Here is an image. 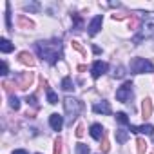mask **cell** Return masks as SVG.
Masks as SVG:
<instances>
[{
	"instance_id": "cell-2",
	"label": "cell",
	"mask_w": 154,
	"mask_h": 154,
	"mask_svg": "<svg viewBox=\"0 0 154 154\" xmlns=\"http://www.w3.org/2000/svg\"><path fill=\"white\" fill-rule=\"evenodd\" d=\"M63 107H65V114L69 118V123H72L76 120V116L80 114V109H82V102H78L76 98H71L67 96L63 100Z\"/></svg>"
},
{
	"instance_id": "cell-7",
	"label": "cell",
	"mask_w": 154,
	"mask_h": 154,
	"mask_svg": "<svg viewBox=\"0 0 154 154\" xmlns=\"http://www.w3.org/2000/svg\"><path fill=\"white\" fill-rule=\"evenodd\" d=\"M107 63L105 62H102V60H98V62H94L93 63V69H91V72H93V78H100V76L103 74V72H107Z\"/></svg>"
},
{
	"instance_id": "cell-34",
	"label": "cell",
	"mask_w": 154,
	"mask_h": 154,
	"mask_svg": "<svg viewBox=\"0 0 154 154\" xmlns=\"http://www.w3.org/2000/svg\"><path fill=\"white\" fill-rule=\"evenodd\" d=\"M85 69H87V67H85V65H78V71H80V72H84V71H85Z\"/></svg>"
},
{
	"instance_id": "cell-17",
	"label": "cell",
	"mask_w": 154,
	"mask_h": 154,
	"mask_svg": "<svg viewBox=\"0 0 154 154\" xmlns=\"http://www.w3.org/2000/svg\"><path fill=\"white\" fill-rule=\"evenodd\" d=\"M74 154H91V152H89V147H87L85 143H76Z\"/></svg>"
},
{
	"instance_id": "cell-10",
	"label": "cell",
	"mask_w": 154,
	"mask_h": 154,
	"mask_svg": "<svg viewBox=\"0 0 154 154\" xmlns=\"http://www.w3.org/2000/svg\"><path fill=\"white\" fill-rule=\"evenodd\" d=\"M93 111L98 114H111V105H109V102H98L93 105Z\"/></svg>"
},
{
	"instance_id": "cell-16",
	"label": "cell",
	"mask_w": 154,
	"mask_h": 154,
	"mask_svg": "<svg viewBox=\"0 0 154 154\" xmlns=\"http://www.w3.org/2000/svg\"><path fill=\"white\" fill-rule=\"evenodd\" d=\"M0 49H2V53H11V51L15 49V45H13L9 40L2 38V40H0Z\"/></svg>"
},
{
	"instance_id": "cell-24",
	"label": "cell",
	"mask_w": 154,
	"mask_h": 154,
	"mask_svg": "<svg viewBox=\"0 0 154 154\" xmlns=\"http://www.w3.org/2000/svg\"><path fill=\"white\" fill-rule=\"evenodd\" d=\"M9 105H11V109L18 111V109H20V102H18V98H17V96H11V100H9Z\"/></svg>"
},
{
	"instance_id": "cell-21",
	"label": "cell",
	"mask_w": 154,
	"mask_h": 154,
	"mask_svg": "<svg viewBox=\"0 0 154 154\" xmlns=\"http://www.w3.org/2000/svg\"><path fill=\"white\" fill-rule=\"evenodd\" d=\"M45 91H47V102H49V103H53V105H54V103H58V96H56V93H53L51 89H45Z\"/></svg>"
},
{
	"instance_id": "cell-32",
	"label": "cell",
	"mask_w": 154,
	"mask_h": 154,
	"mask_svg": "<svg viewBox=\"0 0 154 154\" xmlns=\"http://www.w3.org/2000/svg\"><path fill=\"white\" fill-rule=\"evenodd\" d=\"M2 74H8V63L2 62Z\"/></svg>"
},
{
	"instance_id": "cell-5",
	"label": "cell",
	"mask_w": 154,
	"mask_h": 154,
	"mask_svg": "<svg viewBox=\"0 0 154 154\" xmlns=\"http://www.w3.org/2000/svg\"><path fill=\"white\" fill-rule=\"evenodd\" d=\"M33 84V72H20L17 76V87L18 89H27Z\"/></svg>"
},
{
	"instance_id": "cell-29",
	"label": "cell",
	"mask_w": 154,
	"mask_h": 154,
	"mask_svg": "<svg viewBox=\"0 0 154 154\" xmlns=\"http://www.w3.org/2000/svg\"><path fill=\"white\" fill-rule=\"evenodd\" d=\"M72 47H74L76 51H80V53H84V47L80 45V42H76V40H72Z\"/></svg>"
},
{
	"instance_id": "cell-18",
	"label": "cell",
	"mask_w": 154,
	"mask_h": 154,
	"mask_svg": "<svg viewBox=\"0 0 154 154\" xmlns=\"http://www.w3.org/2000/svg\"><path fill=\"white\" fill-rule=\"evenodd\" d=\"M62 89L63 91H72L74 89V84H72V80L69 78V76H65V78L62 80Z\"/></svg>"
},
{
	"instance_id": "cell-13",
	"label": "cell",
	"mask_w": 154,
	"mask_h": 154,
	"mask_svg": "<svg viewBox=\"0 0 154 154\" xmlns=\"http://www.w3.org/2000/svg\"><path fill=\"white\" fill-rule=\"evenodd\" d=\"M18 60H20L24 65H29V67H33V65H35V58H33L27 51H22V53L18 54Z\"/></svg>"
},
{
	"instance_id": "cell-35",
	"label": "cell",
	"mask_w": 154,
	"mask_h": 154,
	"mask_svg": "<svg viewBox=\"0 0 154 154\" xmlns=\"http://www.w3.org/2000/svg\"><path fill=\"white\" fill-rule=\"evenodd\" d=\"M152 154H154V152H152Z\"/></svg>"
},
{
	"instance_id": "cell-30",
	"label": "cell",
	"mask_w": 154,
	"mask_h": 154,
	"mask_svg": "<svg viewBox=\"0 0 154 154\" xmlns=\"http://www.w3.org/2000/svg\"><path fill=\"white\" fill-rule=\"evenodd\" d=\"M76 136H78V138H82L84 136V125H78V127H76V132H74Z\"/></svg>"
},
{
	"instance_id": "cell-22",
	"label": "cell",
	"mask_w": 154,
	"mask_h": 154,
	"mask_svg": "<svg viewBox=\"0 0 154 154\" xmlns=\"http://www.w3.org/2000/svg\"><path fill=\"white\" fill-rule=\"evenodd\" d=\"M116 120H118L122 125H129V118H127L125 112H118V114H116Z\"/></svg>"
},
{
	"instance_id": "cell-25",
	"label": "cell",
	"mask_w": 154,
	"mask_h": 154,
	"mask_svg": "<svg viewBox=\"0 0 154 154\" xmlns=\"http://www.w3.org/2000/svg\"><path fill=\"white\" fill-rule=\"evenodd\" d=\"M138 26H140V20H138V18H131V20H129V29H134V31H136Z\"/></svg>"
},
{
	"instance_id": "cell-8",
	"label": "cell",
	"mask_w": 154,
	"mask_h": 154,
	"mask_svg": "<svg viewBox=\"0 0 154 154\" xmlns=\"http://www.w3.org/2000/svg\"><path fill=\"white\" fill-rule=\"evenodd\" d=\"M102 22H103L102 15H98V17H94V18L91 20V24H89V35H91V36H94V35L102 29Z\"/></svg>"
},
{
	"instance_id": "cell-26",
	"label": "cell",
	"mask_w": 154,
	"mask_h": 154,
	"mask_svg": "<svg viewBox=\"0 0 154 154\" xmlns=\"http://www.w3.org/2000/svg\"><path fill=\"white\" fill-rule=\"evenodd\" d=\"M100 150L102 152H109V141H107V138H103V141L100 145Z\"/></svg>"
},
{
	"instance_id": "cell-19",
	"label": "cell",
	"mask_w": 154,
	"mask_h": 154,
	"mask_svg": "<svg viewBox=\"0 0 154 154\" xmlns=\"http://www.w3.org/2000/svg\"><path fill=\"white\" fill-rule=\"evenodd\" d=\"M136 145H138V154H145L147 152V141L143 138H138L136 140Z\"/></svg>"
},
{
	"instance_id": "cell-14",
	"label": "cell",
	"mask_w": 154,
	"mask_h": 154,
	"mask_svg": "<svg viewBox=\"0 0 154 154\" xmlns=\"http://www.w3.org/2000/svg\"><path fill=\"white\" fill-rule=\"evenodd\" d=\"M131 131H132V132H143V134H147V136H152V134H154V127L149 125V123H147V125H141V127H132V125H131Z\"/></svg>"
},
{
	"instance_id": "cell-9",
	"label": "cell",
	"mask_w": 154,
	"mask_h": 154,
	"mask_svg": "<svg viewBox=\"0 0 154 154\" xmlns=\"http://www.w3.org/2000/svg\"><path fill=\"white\" fill-rule=\"evenodd\" d=\"M141 116H143V120H147V118L152 116V100L150 98L143 100V103H141Z\"/></svg>"
},
{
	"instance_id": "cell-1",
	"label": "cell",
	"mask_w": 154,
	"mask_h": 154,
	"mask_svg": "<svg viewBox=\"0 0 154 154\" xmlns=\"http://www.w3.org/2000/svg\"><path fill=\"white\" fill-rule=\"evenodd\" d=\"M36 51H38V54L45 60V62H49L51 65L53 63H56L58 62V58L62 56V44L60 42H38L36 44Z\"/></svg>"
},
{
	"instance_id": "cell-3",
	"label": "cell",
	"mask_w": 154,
	"mask_h": 154,
	"mask_svg": "<svg viewBox=\"0 0 154 154\" xmlns=\"http://www.w3.org/2000/svg\"><path fill=\"white\" fill-rule=\"evenodd\" d=\"M131 71H132L134 74L154 72V65H152L147 58H132V60H131Z\"/></svg>"
},
{
	"instance_id": "cell-27",
	"label": "cell",
	"mask_w": 154,
	"mask_h": 154,
	"mask_svg": "<svg viewBox=\"0 0 154 154\" xmlns=\"http://www.w3.org/2000/svg\"><path fill=\"white\" fill-rule=\"evenodd\" d=\"M72 20H74L76 29H80V26H82V18H80V15H72Z\"/></svg>"
},
{
	"instance_id": "cell-28",
	"label": "cell",
	"mask_w": 154,
	"mask_h": 154,
	"mask_svg": "<svg viewBox=\"0 0 154 154\" xmlns=\"http://www.w3.org/2000/svg\"><path fill=\"white\" fill-rule=\"evenodd\" d=\"M26 11H38V4H26Z\"/></svg>"
},
{
	"instance_id": "cell-15",
	"label": "cell",
	"mask_w": 154,
	"mask_h": 154,
	"mask_svg": "<svg viewBox=\"0 0 154 154\" xmlns=\"http://www.w3.org/2000/svg\"><path fill=\"white\" fill-rule=\"evenodd\" d=\"M17 22H18V26H20V27H24V29H33V27H35V24H33L29 18H26L24 15H20V17L17 18Z\"/></svg>"
},
{
	"instance_id": "cell-6",
	"label": "cell",
	"mask_w": 154,
	"mask_h": 154,
	"mask_svg": "<svg viewBox=\"0 0 154 154\" xmlns=\"http://www.w3.org/2000/svg\"><path fill=\"white\" fill-rule=\"evenodd\" d=\"M150 36H154V24H145L143 27H141V31H140V35L138 36H134V44H140L143 38H150Z\"/></svg>"
},
{
	"instance_id": "cell-33",
	"label": "cell",
	"mask_w": 154,
	"mask_h": 154,
	"mask_svg": "<svg viewBox=\"0 0 154 154\" xmlns=\"http://www.w3.org/2000/svg\"><path fill=\"white\" fill-rule=\"evenodd\" d=\"M13 154H27L26 150H22V149H18V150H13Z\"/></svg>"
},
{
	"instance_id": "cell-11",
	"label": "cell",
	"mask_w": 154,
	"mask_h": 154,
	"mask_svg": "<svg viewBox=\"0 0 154 154\" xmlns=\"http://www.w3.org/2000/svg\"><path fill=\"white\" fill-rule=\"evenodd\" d=\"M49 123H51L53 131H60V129L63 127V118H62L60 114H51V116H49Z\"/></svg>"
},
{
	"instance_id": "cell-12",
	"label": "cell",
	"mask_w": 154,
	"mask_h": 154,
	"mask_svg": "<svg viewBox=\"0 0 154 154\" xmlns=\"http://www.w3.org/2000/svg\"><path fill=\"white\" fill-rule=\"evenodd\" d=\"M91 136H93L94 140H102V138H105V131H103V127H102L100 123L91 125Z\"/></svg>"
},
{
	"instance_id": "cell-20",
	"label": "cell",
	"mask_w": 154,
	"mask_h": 154,
	"mask_svg": "<svg viewBox=\"0 0 154 154\" xmlns=\"http://www.w3.org/2000/svg\"><path fill=\"white\" fill-rule=\"evenodd\" d=\"M116 140H118L120 143H125V141L129 140V132H127V131H116Z\"/></svg>"
},
{
	"instance_id": "cell-23",
	"label": "cell",
	"mask_w": 154,
	"mask_h": 154,
	"mask_svg": "<svg viewBox=\"0 0 154 154\" xmlns=\"http://www.w3.org/2000/svg\"><path fill=\"white\" fill-rule=\"evenodd\" d=\"M53 154H62V140L56 138L54 140V149H53Z\"/></svg>"
},
{
	"instance_id": "cell-31",
	"label": "cell",
	"mask_w": 154,
	"mask_h": 154,
	"mask_svg": "<svg viewBox=\"0 0 154 154\" xmlns=\"http://www.w3.org/2000/svg\"><path fill=\"white\" fill-rule=\"evenodd\" d=\"M27 103H31V105H36V96H35V94L27 96Z\"/></svg>"
},
{
	"instance_id": "cell-4",
	"label": "cell",
	"mask_w": 154,
	"mask_h": 154,
	"mask_svg": "<svg viewBox=\"0 0 154 154\" xmlns=\"http://www.w3.org/2000/svg\"><path fill=\"white\" fill-rule=\"evenodd\" d=\"M131 96H132V84H131V82H125V84L116 91V100H118V102H127Z\"/></svg>"
}]
</instances>
